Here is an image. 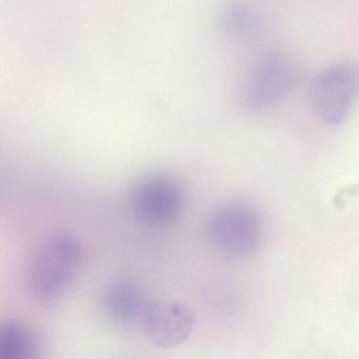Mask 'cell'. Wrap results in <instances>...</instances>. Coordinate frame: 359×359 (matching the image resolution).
Listing matches in <instances>:
<instances>
[{
    "instance_id": "6da1fadb",
    "label": "cell",
    "mask_w": 359,
    "mask_h": 359,
    "mask_svg": "<svg viewBox=\"0 0 359 359\" xmlns=\"http://www.w3.org/2000/svg\"><path fill=\"white\" fill-rule=\"evenodd\" d=\"M83 247L74 235L55 233L43 239L27 264V292L36 304L52 306L74 283L83 264Z\"/></svg>"
},
{
    "instance_id": "7a4b0ae2",
    "label": "cell",
    "mask_w": 359,
    "mask_h": 359,
    "mask_svg": "<svg viewBox=\"0 0 359 359\" xmlns=\"http://www.w3.org/2000/svg\"><path fill=\"white\" fill-rule=\"evenodd\" d=\"M205 236L220 255L245 259L255 255L264 243V220L255 205L231 201L216 208L205 224Z\"/></svg>"
},
{
    "instance_id": "3957f363",
    "label": "cell",
    "mask_w": 359,
    "mask_h": 359,
    "mask_svg": "<svg viewBox=\"0 0 359 359\" xmlns=\"http://www.w3.org/2000/svg\"><path fill=\"white\" fill-rule=\"evenodd\" d=\"M300 67L283 50L262 54L250 68L241 91V104L251 114H264L283 104L297 87Z\"/></svg>"
},
{
    "instance_id": "277c9868",
    "label": "cell",
    "mask_w": 359,
    "mask_h": 359,
    "mask_svg": "<svg viewBox=\"0 0 359 359\" xmlns=\"http://www.w3.org/2000/svg\"><path fill=\"white\" fill-rule=\"evenodd\" d=\"M309 100L321 121L331 127L342 125L359 100V65L325 67L311 81Z\"/></svg>"
},
{
    "instance_id": "5b68a950",
    "label": "cell",
    "mask_w": 359,
    "mask_h": 359,
    "mask_svg": "<svg viewBox=\"0 0 359 359\" xmlns=\"http://www.w3.org/2000/svg\"><path fill=\"white\" fill-rule=\"evenodd\" d=\"M130 199L136 219L153 228H163L177 222L187 203L182 182L165 173L149 174L140 178Z\"/></svg>"
},
{
    "instance_id": "8992f818",
    "label": "cell",
    "mask_w": 359,
    "mask_h": 359,
    "mask_svg": "<svg viewBox=\"0 0 359 359\" xmlns=\"http://www.w3.org/2000/svg\"><path fill=\"white\" fill-rule=\"evenodd\" d=\"M142 325L151 344L158 348H173L190 337L194 327V315L184 304L155 302L149 304Z\"/></svg>"
},
{
    "instance_id": "52a82bcc",
    "label": "cell",
    "mask_w": 359,
    "mask_h": 359,
    "mask_svg": "<svg viewBox=\"0 0 359 359\" xmlns=\"http://www.w3.org/2000/svg\"><path fill=\"white\" fill-rule=\"evenodd\" d=\"M142 290L135 283L119 280L111 283L102 294L104 314L123 325L140 321L149 306Z\"/></svg>"
},
{
    "instance_id": "ba28073f",
    "label": "cell",
    "mask_w": 359,
    "mask_h": 359,
    "mask_svg": "<svg viewBox=\"0 0 359 359\" xmlns=\"http://www.w3.org/2000/svg\"><path fill=\"white\" fill-rule=\"evenodd\" d=\"M43 351V338L33 325L13 319L0 327V359H39Z\"/></svg>"
},
{
    "instance_id": "9c48e42d",
    "label": "cell",
    "mask_w": 359,
    "mask_h": 359,
    "mask_svg": "<svg viewBox=\"0 0 359 359\" xmlns=\"http://www.w3.org/2000/svg\"><path fill=\"white\" fill-rule=\"evenodd\" d=\"M259 24L257 11L248 4H234L222 16L224 33L232 39H247L257 30Z\"/></svg>"
}]
</instances>
